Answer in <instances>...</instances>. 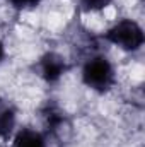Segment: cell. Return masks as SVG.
Wrapping results in <instances>:
<instances>
[{"mask_svg":"<svg viewBox=\"0 0 145 147\" xmlns=\"http://www.w3.org/2000/svg\"><path fill=\"white\" fill-rule=\"evenodd\" d=\"M80 75H82V82L96 92H108L116 80L114 67L104 55L89 57L82 65Z\"/></svg>","mask_w":145,"mask_h":147,"instance_id":"6da1fadb","label":"cell"},{"mask_svg":"<svg viewBox=\"0 0 145 147\" xmlns=\"http://www.w3.org/2000/svg\"><path fill=\"white\" fill-rule=\"evenodd\" d=\"M106 41L118 46L123 51H138L144 46V29L133 19H121L114 22L104 33Z\"/></svg>","mask_w":145,"mask_h":147,"instance_id":"7a4b0ae2","label":"cell"},{"mask_svg":"<svg viewBox=\"0 0 145 147\" xmlns=\"http://www.w3.org/2000/svg\"><path fill=\"white\" fill-rule=\"evenodd\" d=\"M68 70V63L67 60L60 55V53H55V51H48L44 53L39 62H38V72L39 75L46 80V82H58L65 72Z\"/></svg>","mask_w":145,"mask_h":147,"instance_id":"3957f363","label":"cell"},{"mask_svg":"<svg viewBox=\"0 0 145 147\" xmlns=\"http://www.w3.org/2000/svg\"><path fill=\"white\" fill-rule=\"evenodd\" d=\"M12 147H48V142H46V137L39 130L26 127L15 134Z\"/></svg>","mask_w":145,"mask_h":147,"instance_id":"277c9868","label":"cell"},{"mask_svg":"<svg viewBox=\"0 0 145 147\" xmlns=\"http://www.w3.org/2000/svg\"><path fill=\"white\" fill-rule=\"evenodd\" d=\"M15 121H17L15 108L9 101L0 99V137L2 139H7L12 135L15 128Z\"/></svg>","mask_w":145,"mask_h":147,"instance_id":"5b68a950","label":"cell"},{"mask_svg":"<svg viewBox=\"0 0 145 147\" xmlns=\"http://www.w3.org/2000/svg\"><path fill=\"white\" fill-rule=\"evenodd\" d=\"M44 121H46L48 130L58 132V130H62L60 127L65 123V116H63V113L58 110L56 106H50L48 105V108L44 110Z\"/></svg>","mask_w":145,"mask_h":147,"instance_id":"8992f818","label":"cell"},{"mask_svg":"<svg viewBox=\"0 0 145 147\" xmlns=\"http://www.w3.org/2000/svg\"><path fill=\"white\" fill-rule=\"evenodd\" d=\"M113 0H79L80 7L85 12H99L103 9H106Z\"/></svg>","mask_w":145,"mask_h":147,"instance_id":"52a82bcc","label":"cell"},{"mask_svg":"<svg viewBox=\"0 0 145 147\" xmlns=\"http://www.w3.org/2000/svg\"><path fill=\"white\" fill-rule=\"evenodd\" d=\"M43 0H9V3L17 9V10H29V9H34L41 3Z\"/></svg>","mask_w":145,"mask_h":147,"instance_id":"ba28073f","label":"cell"},{"mask_svg":"<svg viewBox=\"0 0 145 147\" xmlns=\"http://www.w3.org/2000/svg\"><path fill=\"white\" fill-rule=\"evenodd\" d=\"M3 57H5V48H3V43H2V39H0V63H2Z\"/></svg>","mask_w":145,"mask_h":147,"instance_id":"9c48e42d","label":"cell"}]
</instances>
